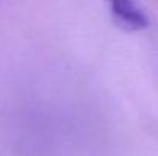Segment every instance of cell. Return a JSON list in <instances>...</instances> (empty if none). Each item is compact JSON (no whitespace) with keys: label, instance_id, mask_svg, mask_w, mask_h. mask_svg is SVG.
<instances>
[{"label":"cell","instance_id":"6da1fadb","mask_svg":"<svg viewBox=\"0 0 158 156\" xmlns=\"http://www.w3.org/2000/svg\"><path fill=\"white\" fill-rule=\"evenodd\" d=\"M115 23L129 32L143 31L149 26V18L135 0H107Z\"/></svg>","mask_w":158,"mask_h":156}]
</instances>
